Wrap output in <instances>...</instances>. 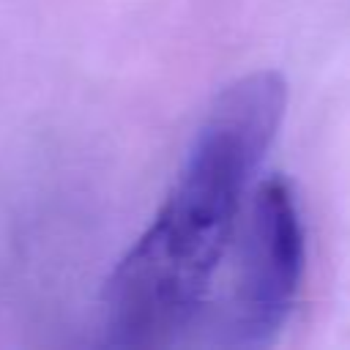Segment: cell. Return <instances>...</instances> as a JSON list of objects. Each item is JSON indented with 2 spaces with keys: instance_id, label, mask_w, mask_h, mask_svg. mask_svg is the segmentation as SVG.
Wrapping results in <instances>:
<instances>
[{
  "instance_id": "7a4b0ae2",
  "label": "cell",
  "mask_w": 350,
  "mask_h": 350,
  "mask_svg": "<svg viewBox=\"0 0 350 350\" xmlns=\"http://www.w3.org/2000/svg\"><path fill=\"white\" fill-rule=\"evenodd\" d=\"M304 276V227L290 183L265 178L249 208L241 273L227 309L221 345L268 347L298 301Z\"/></svg>"
},
{
  "instance_id": "6da1fadb",
  "label": "cell",
  "mask_w": 350,
  "mask_h": 350,
  "mask_svg": "<svg viewBox=\"0 0 350 350\" xmlns=\"http://www.w3.org/2000/svg\"><path fill=\"white\" fill-rule=\"evenodd\" d=\"M284 109L287 82L271 68L230 82L213 98L167 200L104 284L107 345L170 347L197 323Z\"/></svg>"
}]
</instances>
